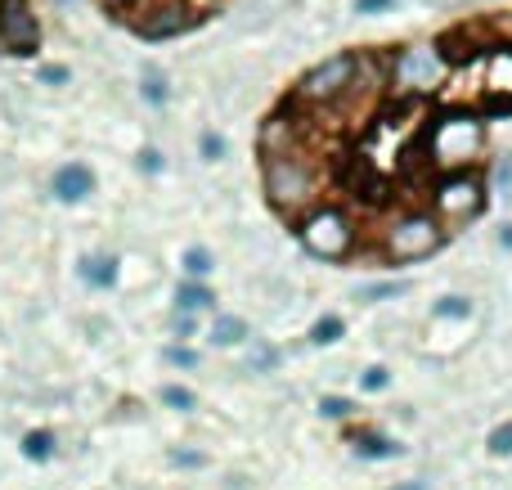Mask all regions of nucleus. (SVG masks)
I'll return each mask as SVG.
<instances>
[{"instance_id":"f257e3e1","label":"nucleus","mask_w":512,"mask_h":490,"mask_svg":"<svg viewBox=\"0 0 512 490\" xmlns=\"http://www.w3.org/2000/svg\"><path fill=\"white\" fill-rule=\"evenodd\" d=\"M315 189H319L315 176L306 171V162H301L297 153H288V149L265 153V194H270V203L279 207L283 216L315 203Z\"/></svg>"},{"instance_id":"f03ea898","label":"nucleus","mask_w":512,"mask_h":490,"mask_svg":"<svg viewBox=\"0 0 512 490\" xmlns=\"http://www.w3.org/2000/svg\"><path fill=\"white\" fill-rule=\"evenodd\" d=\"M355 72H360L355 54H333V59H324L319 68H310L306 77H301L297 99H306V104H333V99H342L346 90H351Z\"/></svg>"},{"instance_id":"7ed1b4c3","label":"nucleus","mask_w":512,"mask_h":490,"mask_svg":"<svg viewBox=\"0 0 512 490\" xmlns=\"http://www.w3.org/2000/svg\"><path fill=\"white\" fill-rule=\"evenodd\" d=\"M0 45L18 59L41 50V23L27 0H0Z\"/></svg>"},{"instance_id":"20e7f679","label":"nucleus","mask_w":512,"mask_h":490,"mask_svg":"<svg viewBox=\"0 0 512 490\" xmlns=\"http://www.w3.org/2000/svg\"><path fill=\"white\" fill-rule=\"evenodd\" d=\"M445 234L436 230V221L427 216H414V221H400L396 230H387V257L391 261H414V257H427V252L441 248Z\"/></svg>"},{"instance_id":"39448f33","label":"nucleus","mask_w":512,"mask_h":490,"mask_svg":"<svg viewBox=\"0 0 512 490\" xmlns=\"http://www.w3.org/2000/svg\"><path fill=\"white\" fill-rule=\"evenodd\" d=\"M441 72H445L441 50H432V45H409V50H400V59H396V86L432 90L436 81H441Z\"/></svg>"},{"instance_id":"423d86ee","label":"nucleus","mask_w":512,"mask_h":490,"mask_svg":"<svg viewBox=\"0 0 512 490\" xmlns=\"http://www.w3.org/2000/svg\"><path fill=\"white\" fill-rule=\"evenodd\" d=\"M301 239H306V248L315 252V257H342L346 243H351V234H346L342 212H319L315 221H306Z\"/></svg>"},{"instance_id":"0eeeda50","label":"nucleus","mask_w":512,"mask_h":490,"mask_svg":"<svg viewBox=\"0 0 512 490\" xmlns=\"http://www.w3.org/2000/svg\"><path fill=\"white\" fill-rule=\"evenodd\" d=\"M481 203H486V189L477 185V176H450L441 185V212L450 221H472L481 212Z\"/></svg>"},{"instance_id":"6e6552de","label":"nucleus","mask_w":512,"mask_h":490,"mask_svg":"<svg viewBox=\"0 0 512 490\" xmlns=\"http://www.w3.org/2000/svg\"><path fill=\"white\" fill-rule=\"evenodd\" d=\"M90 189H95V176L81 162H68V167L54 171V198H63V203H81Z\"/></svg>"},{"instance_id":"1a4fd4ad","label":"nucleus","mask_w":512,"mask_h":490,"mask_svg":"<svg viewBox=\"0 0 512 490\" xmlns=\"http://www.w3.org/2000/svg\"><path fill=\"white\" fill-rule=\"evenodd\" d=\"M486 90H512V50H495V59H490L486 68Z\"/></svg>"},{"instance_id":"9d476101","label":"nucleus","mask_w":512,"mask_h":490,"mask_svg":"<svg viewBox=\"0 0 512 490\" xmlns=\"http://www.w3.org/2000/svg\"><path fill=\"white\" fill-rule=\"evenodd\" d=\"M86 284H95V288H113L117 284V257H95V261H86Z\"/></svg>"},{"instance_id":"9b49d317","label":"nucleus","mask_w":512,"mask_h":490,"mask_svg":"<svg viewBox=\"0 0 512 490\" xmlns=\"http://www.w3.org/2000/svg\"><path fill=\"white\" fill-rule=\"evenodd\" d=\"M23 455L32 459V464H45V459L54 455V432H45V428L27 432V437H23Z\"/></svg>"},{"instance_id":"f8f14e48","label":"nucleus","mask_w":512,"mask_h":490,"mask_svg":"<svg viewBox=\"0 0 512 490\" xmlns=\"http://www.w3.org/2000/svg\"><path fill=\"white\" fill-rule=\"evenodd\" d=\"M243 338H248V324L243 320H234V315H221V320H216V329H212L216 347H234V342H243Z\"/></svg>"},{"instance_id":"ddd939ff","label":"nucleus","mask_w":512,"mask_h":490,"mask_svg":"<svg viewBox=\"0 0 512 490\" xmlns=\"http://www.w3.org/2000/svg\"><path fill=\"white\" fill-rule=\"evenodd\" d=\"M180 311H207V306H212L216 302V297L212 293H207V288L203 284H180Z\"/></svg>"},{"instance_id":"4468645a","label":"nucleus","mask_w":512,"mask_h":490,"mask_svg":"<svg viewBox=\"0 0 512 490\" xmlns=\"http://www.w3.org/2000/svg\"><path fill=\"white\" fill-rule=\"evenodd\" d=\"M310 338H315L319 347H333V342L342 338V315H324V320L315 324V333H310Z\"/></svg>"},{"instance_id":"2eb2a0df","label":"nucleus","mask_w":512,"mask_h":490,"mask_svg":"<svg viewBox=\"0 0 512 490\" xmlns=\"http://www.w3.org/2000/svg\"><path fill=\"white\" fill-rule=\"evenodd\" d=\"M144 99H149L153 108L167 104V81H162L158 72H144Z\"/></svg>"},{"instance_id":"dca6fc26","label":"nucleus","mask_w":512,"mask_h":490,"mask_svg":"<svg viewBox=\"0 0 512 490\" xmlns=\"http://www.w3.org/2000/svg\"><path fill=\"white\" fill-rule=\"evenodd\" d=\"M162 405H171V410H194V392H185V387H162Z\"/></svg>"},{"instance_id":"f3484780","label":"nucleus","mask_w":512,"mask_h":490,"mask_svg":"<svg viewBox=\"0 0 512 490\" xmlns=\"http://www.w3.org/2000/svg\"><path fill=\"white\" fill-rule=\"evenodd\" d=\"M185 270H189V275H207V270H212V252H207V248H189L185 252Z\"/></svg>"},{"instance_id":"a211bd4d","label":"nucleus","mask_w":512,"mask_h":490,"mask_svg":"<svg viewBox=\"0 0 512 490\" xmlns=\"http://www.w3.org/2000/svg\"><path fill=\"white\" fill-rule=\"evenodd\" d=\"M490 450H495V455H512V423L490 432Z\"/></svg>"},{"instance_id":"6ab92c4d","label":"nucleus","mask_w":512,"mask_h":490,"mask_svg":"<svg viewBox=\"0 0 512 490\" xmlns=\"http://www.w3.org/2000/svg\"><path fill=\"white\" fill-rule=\"evenodd\" d=\"M319 414H324V419H346V414H351V405L337 401V396H324V401H319Z\"/></svg>"},{"instance_id":"aec40b11","label":"nucleus","mask_w":512,"mask_h":490,"mask_svg":"<svg viewBox=\"0 0 512 490\" xmlns=\"http://www.w3.org/2000/svg\"><path fill=\"white\" fill-rule=\"evenodd\" d=\"M360 455H396V446H387L382 437H360Z\"/></svg>"},{"instance_id":"412c9836","label":"nucleus","mask_w":512,"mask_h":490,"mask_svg":"<svg viewBox=\"0 0 512 490\" xmlns=\"http://www.w3.org/2000/svg\"><path fill=\"white\" fill-rule=\"evenodd\" d=\"M167 360H171V365H180V369H194V365H198V351H185V347H171V351H167Z\"/></svg>"},{"instance_id":"4be33fe9","label":"nucleus","mask_w":512,"mask_h":490,"mask_svg":"<svg viewBox=\"0 0 512 490\" xmlns=\"http://www.w3.org/2000/svg\"><path fill=\"white\" fill-rule=\"evenodd\" d=\"M396 0H355V14H382V9H391Z\"/></svg>"},{"instance_id":"5701e85b","label":"nucleus","mask_w":512,"mask_h":490,"mask_svg":"<svg viewBox=\"0 0 512 490\" xmlns=\"http://www.w3.org/2000/svg\"><path fill=\"white\" fill-rule=\"evenodd\" d=\"M387 387V369H369L364 374V392H382Z\"/></svg>"},{"instance_id":"b1692460","label":"nucleus","mask_w":512,"mask_h":490,"mask_svg":"<svg viewBox=\"0 0 512 490\" xmlns=\"http://www.w3.org/2000/svg\"><path fill=\"white\" fill-rule=\"evenodd\" d=\"M41 81L45 86H63V81H68V68H41Z\"/></svg>"},{"instance_id":"393cba45","label":"nucleus","mask_w":512,"mask_h":490,"mask_svg":"<svg viewBox=\"0 0 512 490\" xmlns=\"http://www.w3.org/2000/svg\"><path fill=\"white\" fill-rule=\"evenodd\" d=\"M441 315H468V302H463V297H445Z\"/></svg>"},{"instance_id":"a878e982","label":"nucleus","mask_w":512,"mask_h":490,"mask_svg":"<svg viewBox=\"0 0 512 490\" xmlns=\"http://www.w3.org/2000/svg\"><path fill=\"white\" fill-rule=\"evenodd\" d=\"M140 167H144V171H162V153H158V149H144V153H140Z\"/></svg>"},{"instance_id":"bb28decb","label":"nucleus","mask_w":512,"mask_h":490,"mask_svg":"<svg viewBox=\"0 0 512 490\" xmlns=\"http://www.w3.org/2000/svg\"><path fill=\"white\" fill-rule=\"evenodd\" d=\"M203 149H207V158H221V140H216V135H207Z\"/></svg>"},{"instance_id":"cd10ccee","label":"nucleus","mask_w":512,"mask_h":490,"mask_svg":"<svg viewBox=\"0 0 512 490\" xmlns=\"http://www.w3.org/2000/svg\"><path fill=\"white\" fill-rule=\"evenodd\" d=\"M396 490H423V482H405V486H396Z\"/></svg>"}]
</instances>
